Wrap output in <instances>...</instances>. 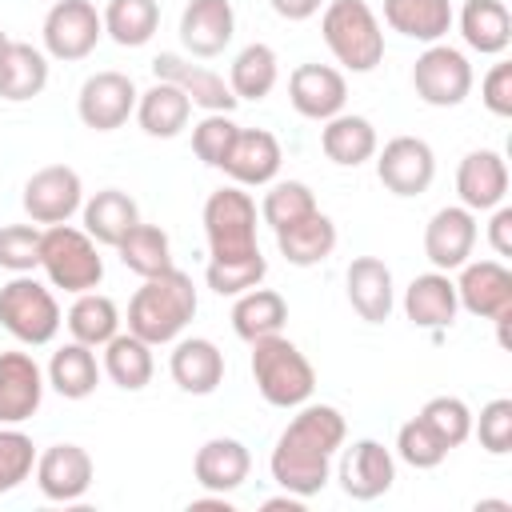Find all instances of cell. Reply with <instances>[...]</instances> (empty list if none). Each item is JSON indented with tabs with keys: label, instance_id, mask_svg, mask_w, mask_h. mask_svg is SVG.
Listing matches in <instances>:
<instances>
[{
	"label": "cell",
	"instance_id": "obj_36",
	"mask_svg": "<svg viewBox=\"0 0 512 512\" xmlns=\"http://www.w3.org/2000/svg\"><path fill=\"white\" fill-rule=\"evenodd\" d=\"M104 372L116 388L124 392H140L152 372H156V360H152V344H144L140 336L132 332H116L108 344H104Z\"/></svg>",
	"mask_w": 512,
	"mask_h": 512
},
{
	"label": "cell",
	"instance_id": "obj_47",
	"mask_svg": "<svg viewBox=\"0 0 512 512\" xmlns=\"http://www.w3.org/2000/svg\"><path fill=\"white\" fill-rule=\"evenodd\" d=\"M40 236H44V228H36V224H4L0 228V268H8L16 276L40 268Z\"/></svg>",
	"mask_w": 512,
	"mask_h": 512
},
{
	"label": "cell",
	"instance_id": "obj_38",
	"mask_svg": "<svg viewBox=\"0 0 512 512\" xmlns=\"http://www.w3.org/2000/svg\"><path fill=\"white\" fill-rule=\"evenodd\" d=\"M116 252H120V264L128 268V272H136L140 280H148V276H160V272H168V268H176L172 264V244H168V232L160 228V224H136L120 244H116Z\"/></svg>",
	"mask_w": 512,
	"mask_h": 512
},
{
	"label": "cell",
	"instance_id": "obj_44",
	"mask_svg": "<svg viewBox=\"0 0 512 512\" xmlns=\"http://www.w3.org/2000/svg\"><path fill=\"white\" fill-rule=\"evenodd\" d=\"M396 456L408 464V468H436V464H444V456H448V448L436 440V432L420 420V416H412L408 424H400V432H396Z\"/></svg>",
	"mask_w": 512,
	"mask_h": 512
},
{
	"label": "cell",
	"instance_id": "obj_37",
	"mask_svg": "<svg viewBox=\"0 0 512 512\" xmlns=\"http://www.w3.org/2000/svg\"><path fill=\"white\" fill-rule=\"evenodd\" d=\"M280 80V60L268 44H244L228 68V88L236 100H264Z\"/></svg>",
	"mask_w": 512,
	"mask_h": 512
},
{
	"label": "cell",
	"instance_id": "obj_18",
	"mask_svg": "<svg viewBox=\"0 0 512 512\" xmlns=\"http://www.w3.org/2000/svg\"><path fill=\"white\" fill-rule=\"evenodd\" d=\"M36 484L48 500L72 504L92 488V456L80 444H52L36 456Z\"/></svg>",
	"mask_w": 512,
	"mask_h": 512
},
{
	"label": "cell",
	"instance_id": "obj_53",
	"mask_svg": "<svg viewBox=\"0 0 512 512\" xmlns=\"http://www.w3.org/2000/svg\"><path fill=\"white\" fill-rule=\"evenodd\" d=\"M4 48H8V32L0 28V52H4Z\"/></svg>",
	"mask_w": 512,
	"mask_h": 512
},
{
	"label": "cell",
	"instance_id": "obj_11",
	"mask_svg": "<svg viewBox=\"0 0 512 512\" xmlns=\"http://www.w3.org/2000/svg\"><path fill=\"white\" fill-rule=\"evenodd\" d=\"M376 176L392 196H420L436 180V152L420 136H392L376 152Z\"/></svg>",
	"mask_w": 512,
	"mask_h": 512
},
{
	"label": "cell",
	"instance_id": "obj_9",
	"mask_svg": "<svg viewBox=\"0 0 512 512\" xmlns=\"http://www.w3.org/2000/svg\"><path fill=\"white\" fill-rule=\"evenodd\" d=\"M104 36V20L92 0H56L44 16V52L52 60H84Z\"/></svg>",
	"mask_w": 512,
	"mask_h": 512
},
{
	"label": "cell",
	"instance_id": "obj_20",
	"mask_svg": "<svg viewBox=\"0 0 512 512\" xmlns=\"http://www.w3.org/2000/svg\"><path fill=\"white\" fill-rule=\"evenodd\" d=\"M236 32V12L232 0H188L184 16H180V44L200 56L212 60L232 44Z\"/></svg>",
	"mask_w": 512,
	"mask_h": 512
},
{
	"label": "cell",
	"instance_id": "obj_35",
	"mask_svg": "<svg viewBox=\"0 0 512 512\" xmlns=\"http://www.w3.org/2000/svg\"><path fill=\"white\" fill-rule=\"evenodd\" d=\"M48 384H52L64 400H84V396H92L96 384H100L96 352H92L88 344H80V340L56 348L52 360H48Z\"/></svg>",
	"mask_w": 512,
	"mask_h": 512
},
{
	"label": "cell",
	"instance_id": "obj_14",
	"mask_svg": "<svg viewBox=\"0 0 512 512\" xmlns=\"http://www.w3.org/2000/svg\"><path fill=\"white\" fill-rule=\"evenodd\" d=\"M476 248V212H468L464 204H448L440 212H432L428 228H424V256L432 260V268L452 272L460 264H468Z\"/></svg>",
	"mask_w": 512,
	"mask_h": 512
},
{
	"label": "cell",
	"instance_id": "obj_21",
	"mask_svg": "<svg viewBox=\"0 0 512 512\" xmlns=\"http://www.w3.org/2000/svg\"><path fill=\"white\" fill-rule=\"evenodd\" d=\"M44 400V372L28 352H0V424H24Z\"/></svg>",
	"mask_w": 512,
	"mask_h": 512
},
{
	"label": "cell",
	"instance_id": "obj_46",
	"mask_svg": "<svg viewBox=\"0 0 512 512\" xmlns=\"http://www.w3.org/2000/svg\"><path fill=\"white\" fill-rule=\"evenodd\" d=\"M36 468V444L20 428H0V492L20 488Z\"/></svg>",
	"mask_w": 512,
	"mask_h": 512
},
{
	"label": "cell",
	"instance_id": "obj_30",
	"mask_svg": "<svg viewBox=\"0 0 512 512\" xmlns=\"http://www.w3.org/2000/svg\"><path fill=\"white\" fill-rule=\"evenodd\" d=\"M276 248H280V256H284L288 264L312 268V264H320V260L332 256V248H336V224L316 208V212H308L304 220L276 228Z\"/></svg>",
	"mask_w": 512,
	"mask_h": 512
},
{
	"label": "cell",
	"instance_id": "obj_31",
	"mask_svg": "<svg viewBox=\"0 0 512 512\" xmlns=\"http://www.w3.org/2000/svg\"><path fill=\"white\" fill-rule=\"evenodd\" d=\"M320 148L332 164L340 168H356L364 160L376 156V128L368 116H352V112H336L332 120H324L320 128Z\"/></svg>",
	"mask_w": 512,
	"mask_h": 512
},
{
	"label": "cell",
	"instance_id": "obj_32",
	"mask_svg": "<svg viewBox=\"0 0 512 512\" xmlns=\"http://www.w3.org/2000/svg\"><path fill=\"white\" fill-rule=\"evenodd\" d=\"M384 24L408 40L436 44L452 28V0H384Z\"/></svg>",
	"mask_w": 512,
	"mask_h": 512
},
{
	"label": "cell",
	"instance_id": "obj_49",
	"mask_svg": "<svg viewBox=\"0 0 512 512\" xmlns=\"http://www.w3.org/2000/svg\"><path fill=\"white\" fill-rule=\"evenodd\" d=\"M480 100H484V108L492 116H504V120L512 116V64L508 60L488 68V76L480 84Z\"/></svg>",
	"mask_w": 512,
	"mask_h": 512
},
{
	"label": "cell",
	"instance_id": "obj_25",
	"mask_svg": "<svg viewBox=\"0 0 512 512\" xmlns=\"http://www.w3.org/2000/svg\"><path fill=\"white\" fill-rule=\"evenodd\" d=\"M168 372H172V380H176L180 392L208 396V392H216L220 380H224V352H220L212 340H204V336H188V340H180V344L172 348Z\"/></svg>",
	"mask_w": 512,
	"mask_h": 512
},
{
	"label": "cell",
	"instance_id": "obj_45",
	"mask_svg": "<svg viewBox=\"0 0 512 512\" xmlns=\"http://www.w3.org/2000/svg\"><path fill=\"white\" fill-rule=\"evenodd\" d=\"M236 132H240V124L232 120V112H208V116L192 128V152H196L208 168H220L224 156H228V148H232V140H236Z\"/></svg>",
	"mask_w": 512,
	"mask_h": 512
},
{
	"label": "cell",
	"instance_id": "obj_42",
	"mask_svg": "<svg viewBox=\"0 0 512 512\" xmlns=\"http://www.w3.org/2000/svg\"><path fill=\"white\" fill-rule=\"evenodd\" d=\"M420 420L436 432V440L452 452L460 448L468 436H472V412L460 396H432L424 408H420Z\"/></svg>",
	"mask_w": 512,
	"mask_h": 512
},
{
	"label": "cell",
	"instance_id": "obj_24",
	"mask_svg": "<svg viewBox=\"0 0 512 512\" xmlns=\"http://www.w3.org/2000/svg\"><path fill=\"white\" fill-rule=\"evenodd\" d=\"M348 284V304L360 312V320L368 324H384L392 316V268L380 256H356L344 272Z\"/></svg>",
	"mask_w": 512,
	"mask_h": 512
},
{
	"label": "cell",
	"instance_id": "obj_8",
	"mask_svg": "<svg viewBox=\"0 0 512 512\" xmlns=\"http://www.w3.org/2000/svg\"><path fill=\"white\" fill-rule=\"evenodd\" d=\"M412 88L432 108H456L472 92V64L452 44H428L412 64Z\"/></svg>",
	"mask_w": 512,
	"mask_h": 512
},
{
	"label": "cell",
	"instance_id": "obj_34",
	"mask_svg": "<svg viewBox=\"0 0 512 512\" xmlns=\"http://www.w3.org/2000/svg\"><path fill=\"white\" fill-rule=\"evenodd\" d=\"M284 320H288V300L272 288H260V284L240 292L236 304H232V328L248 344L264 340V336H276L284 328Z\"/></svg>",
	"mask_w": 512,
	"mask_h": 512
},
{
	"label": "cell",
	"instance_id": "obj_22",
	"mask_svg": "<svg viewBox=\"0 0 512 512\" xmlns=\"http://www.w3.org/2000/svg\"><path fill=\"white\" fill-rule=\"evenodd\" d=\"M456 192L468 212H492L508 196V164L492 148H476L456 168Z\"/></svg>",
	"mask_w": 512,
	"mask_h": 512
},
{
	"label": "cell",
	"instance_id": "obj_1",
	"mask_svg": "<svg viewBox=\"0 0 512 512\" xmlns=\"http://www.w3.org/2000/svg\"><path fill=\"white\" fill-rule=\"evenodd\" d=\"M344 416L332 404H300V412L288 420V428L280 432L276 448H272V480L308 500L328 484L332 472V452L344 444Z\"/></svg>",
	"mask_w": 512,
	"mask_h": 512
},
{
	"label": "cell",
	"instance_id": "obj_6",
	"mask_svg": "<svg viewBox=\"0 0 512 512\" xmlns=\"http://www.w3.org/2000/svg\"><path fill=\"white\" fill-rule=\"evenodd\" d=\"M204 236H208V252L212 260H240L260 252L256 244V200L240 188H216L204 200Z\"/></svg>",
	"mask_w": 512,
	"mask_h": 512
},
{
	"label": "cell",
	"instance_id": "obj_19",
	"mask_svg": "<svg viewBox=\"0 0 512 512\" xmlns=\"http://www.w3.org/2000/svg\"><path fill=\"white\" fill-rule=\"evenodd\" d=\"M280 160H284V156H280V140H276L272 132H264V128H240L220 168H224V172L232 176V184H240V188H264V184L276 180Z\"/></svg>",
	"mask_w": 512,
	"mask_h": 512
},
{
	"label": "cell",
	"instance_id": "obj_33",
	"mask_svg": "<svg viewBox=\"0 0 512 512\" xmlns=\"http://www.w3.org/2000/svg\"><path fill=\"white\" fill-rule=\"evenodd\" d=\"M460 36L480 56H500L512 44V16L500 0H468L460 8Z\"/></svg>",
	"mask_w": 512,
	"mask_h": 512
},
{
	"label": "cell",
	"instance_id": "obj_10",
	"mask_svg": "<svg viewBox=\"0 0 512 512\" xmlns=\"http://www.w3.org/2000/svg\"><path fill=\"white\" fill-rule=\"evenodd\" d=\"M84 204L80 172L68 164H48L24 180V212L32 224H68Z\"/></svg>",
	"mask_w": 512,
	"mask_h": 512
},
{
	"label": "cell",
	"instance_id": "obj_26",
	"mask_svg": "<svg viewBox=\"0 0 512 512\" xmlns=\"http://www.w3.org/2000/svg\"><path fill=\"white\" fill-rule=\"evenodd\" d=\"M80 216H84V232H88L96 244H104V248H116V244L140 224L136 200H132L128 192H120V188H104V192H96L92 200H84V204H80Z\"/></svg>",
	"mask_w": 512,
	"mask_h": 512
},
{
	"label": "cell",
	"instance_id": "obj_15",
	"mask_svg": "<svg viewBox=\"0 0 512 512\" xmlns=\"http://www.w3.org/2000/svg\"><path fill=\"white\" fill-rule=\"evenodd\" d=\"M392 480H396V460L380 440L364 436L340 460V488H344V496H352L360 504L380 500L392 488Z\"/></svg>",
	"mask_w": 512,
	"mask_h": 512
},
{
	"label": "cell",
	"instance_id": "obj_52",
	"mask_svg": "<svg viewBox=\"0 0 512 512\" xmlns=\"http://www.w3.org/2000/svg\"><path fill=\"white\" fill-rule=\"evenodd\" d=\"M300 512L304 508V500L300 496H292V492H284V496H272V500H264V512Z\"/></svg>",
	"mask_w": 512,
	"mask_h": 512
},
{
	"label": "cell",
	"instance_id": "obj_16",
	"mask_svg": "<svg viewBox=\"0 0 512 512\" xmlns=\"http://www.w3.org/2000/svg\"><path fill=\"white\" fill-rule=\"evenodd\" d=\"M152 76L156 80H168V84H176V88H184V96L196 104V108H204V112H232L240 100L232 96V88H228V80L224 76H216L212 68H200V64H192V60H184V56H176V52H160L156 60H152Z\"/></svg>",
	"mask_w": 512,
	"mask_h": 512
},
{
	"label": "cell",
	"instance_id": "obj_51",
	"mask_svg": "<svg viewBox=\"0 0 512 512\" xmlns=\"http://www.w3.org/2000/svg\"><path fill=\"white\" fill-rule=\"evenodd\" d=\"M268 4H272V12L284 16V20H308V16H316L320 4H328V0H268Z\"/></svg>",
	"mask_w": 512,
	"mask_h": 512
},
{
	"label": "cell",
	"instance_id": "obj_7",
	"mask_svg": "<svg viewBox=\"0 0 512 512\" xmlns=\"http://www.w3.org/2000/svg\"><path fill=\"white\" fill-rule=\"evenodd\" d=\"M0 324L20 340V344H52L56 332H60V304L56 296L32 280V276H12L4 288H0Z\"/></svg>",
	"mask_w": 512,
	"mask_h": 512
},
{
	"label": "cell",
	"instance_id": "obj_40",
	"mask_svg": "<svg viewBox=\"0 0 512 512\" xmlns=\"http://www.w3.org/2000/svg\"><path fill=\"white\" fill-rule=\"evenodd\" d=\"M100 20H104V32L120 48H140L160 28V4L156 0H108Z\"/></svg>",
	"mask_w": 512,
	"mask_h": 512
},
{
	"label": "cell",
	"instance_id": "obj_17",
	"mask_svg": "<svg viewBox=\"0 0 512 512\" xmlns=\"http://www.w3.org/2000/svg\"><path fill=\"white\" fill-rule=\"evenodd\" d=\"M288 100L304 120H332L336 112H344L348 100V84L336 68L328 64H300L288 76Z\"/></svg>",
	"mask_w": 512,
	"mask_h": 512
},
{
	"label": "cell",
	"instance_id": "obj_29",
	"mask_svg": "<svg viewBox=\"0 0 512 512\" xmlns=\"http://www.w3.org/2000/svg\"><path fill=\"white\" fill-rule=\"evenodd\" d=\"M456 308H460L456 284H452L448 272H440V268L416 276V280L408 284V292H404V312H408V320H412L416 328H448V324L456 320Z\"/></svg>",
	"mask_w": 512,
	"mask_h": 512
},
{
	"label": "cell",
	"instance_id": "obj_4",
	"mask_svg": "<svg viewBox=\"0 0 512 512\" xmlns=\"http://www.w3.org/2000/svg\"><path fill=\"white\" fill-rule=\"evenodd\" d=\"M328 52L348 72H372L384 60V32L368 0H328L320 16Z\"/></svg>",
	"mask_w": 512,
	"mask_h": 512
},
{
	"label": "cell",
	"instance_id": "obj_2",
	"mask_svg": "<svg viewBox=\"0 0 512 512\" xmlns=\"http://www.w3.org/2000/svg\"><path fill=\"white\" fill-rule=\"evenodd\" d=\"M196 316V284L188 272L168 268L160 276H148L136 296L128 300V332L144 344H172L188 320Z\"/></svg>",
	"mask_w": 512,
	"mask_h": 512
},
{
	"label": "cell",
	"instance_id": "obj_3",
	"mask_svg": "<svg viewBox=\"0 0 512 512\" xmlns=\"http://www.w3.org/2000/svg\"><path fill=\"white\" fill-rule=\"evenodd\" d=\"M252 380L272 408H300L316 392V372L308 356L280 332L252 340Z\"/></svg>",
	"mask_w": 512,
	"mask_h": 512
},
{
	"label": "cell",
	"instance_id": "obj_5",
	"mask_svg": "<svg viewBox=\"0 0 512 512\" xmlns=\"http://www.w3.org/2000/svg\"><path fill=\"white\" fill-rule=\"evenodd\" d=\"M40 268L52 288H64L72 296L92 292L104 280V260L96 252V240L84 228L72 224H48L40 236Z\"/></svg>",
	"mask_w": 512,
	"mask_h": 512
},
{
	"label": "cell",
	"instance_id": "obj_23",
	"mask_svg": "<svg viewBox=\"0 0 512 512\" xmlns=\"http://www.w3.org/2000/svg\"><path fill=\"white\" fill-rule=\"evenodd\" d=\"M252 472V452L232 440V436H212L196 448V460H192V476L204 492H236Z\"/></svg>",
	"mask_w": 512,
	"mask_h": 512
},
{
	"label": "cell",
	"instance_id": "obj_50",
	"mask_svg": "<svg viewBox=\"0 0 512 512\" xmlns=\"http://www.w3.org/2000/svg\"><path fill=\"white\" fill-rule=\"evenodd\" d=\"M488 244L496 256H512V208L496 204L492 220H488Z\"/></svg>",
	"mask_w": 512,
	"mask_h": 512
},
{
	"label": "cell",
	"instance_id": "obj_13",
	"mask_svg": "<svg viewBox=\"0 0 512 512\" xmlns=\"http://www.w3.org/2000/svg\"><path fill=\"white\" fill-rule=\"evenodd\" d=\"M456 300L480 320H500L512 312V272L500 260H468L460 264Z\"/></svg>",
	"mask_w": 512,
	"mask_h": 512
},
{
	"label": "cell",
	"instance_id": "obj_48",
	"mask_svg": "<svg viewBox=\"0 0 512 512\" xmlns=\"http://www.w3.org/2000/svg\"><path fill=\"white\" fill-rule=\"evenodd\" d=\"M476 436H480V448L492 452V456H508L512 452V400L508 396H496L480 408V420H472Z\"/></svg>",
	"mask_w": 512,
	"mask_h": 512
},
{
	"label": "cell",
	"instance_id": "obj_43",
	"mask_svg": "<svg viewBox=\"0 0 512 512\" xmlns=\"http://www.w3.org/2000/svg\"><path fill=\"white\" fill-rule=\"evenodd\" d=\"M264 272H268V260L260 252H252V256H240V260H208L204 280L216 296H240V292L256 288L264 280Z\"/></svg>",
	"mask_w": 512,
	"mask_h": 512
},
{
	"label": "cell",
	"instance_id": "obj_27",
	"mask_svg": "<svg viewBox=\"0 0 512 512\" xmlns=\"http://www.w3.org/2000/svg\"><path fill=\"white\" fill-rule=\"evenodd\" d=\"M44 88H48V52L24 40H8V48L0 52V100L24 104Z\"/></svg>",
	"mask_w": 512,
	"mask_h": 512
},
{
	"label": "cell",
	"instance_id": "obj_39",
	"mask_svg": "<svg viewBox=\"0 0 512 512\" xmlns=\"http://www.w3.org/2000/svg\"><path fill=\"white\" fill-rule=\"evenodd\" d=\"M64 324H68L72 340H80L88 348H104L120 332V312H116V304L108 296H100L92 288V292H80L76 296V304L68 308V320Z\"/></svg>",
	"mask_w": 512,
	"mask_h": 512
},
{
	"label": "cell",
	"instance_id": "obj_41",
	"mask_svg": "<svg viewBox=\"0 0 512 512\" xmlns=\"http://www.w3.org/2000/svg\"><path fill=\"white\" fill-rule=\"evenodd\" d=\"M308 212H316V196H312V188L304 180H276L260 200V216H264V224L272 232L284 228V224L304 220Z\"/></svg>",
	"mask_w": 512,
	"mask_h": 512
},
{
	"label": "cell",
	"instance_id": "obj_28",
	"mask_svg": "<svg viewBox=\"0 0 512 512\" xmlns=\"http://www.w3.org/2000/svg\"><path fill=\"white\" fill-rule=\"evenodd\" d=\"M188 116H192V100L184 96V88L168 80H156L148 92L136 96V124L156 140L180 136L188 128Z\"/></svg>",
	"mask_w": 512,
	"mask_h": 512
},
{
	"label": "cell",
	"instance_id": "obj_12",
	"mask_svg": "<svg viewBox=\"0 0 512 512\" xmlns=\"http://www.w3.org/2000/svg\"><path fill=\"white\" fill-rule=\"evenodd\" d=\"M136 84L132 76L124 72H92L84 84H80V96H76V112L84 120V128L92 132H116L132 112H136Z\"/></svg>",
	"mask_w": 512,
	"mask_h": 512
}]
</instances>
